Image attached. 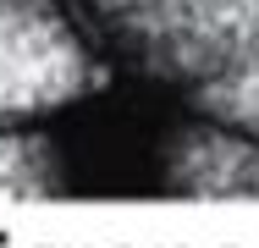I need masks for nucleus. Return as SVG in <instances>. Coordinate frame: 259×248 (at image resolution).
Listing matches in <instances>:
<instances>
[{
	"instance_id": "nucleus-1",
	"label": "nucleus",
	"mask_w": 259,
	"mask_h": 248,
	"mask_svg": "<svg viewBox=\"0 0 259 248\" xmlns=\"http://www.w3.org/2000/svg\"><path fill=\"white\" fill-rule=\"evenodd\" d=\"M133 61L188 89L259 83V0H89Z\"/></svg>"
},
{
	"instance_id": "nucleus-2",
	"label": "nucleus",
	"mask_w": 259,
	"mask_h": 248,
	"mask_svg": "<svg viewBox=\"0 0 259 248\" xmlns=\"http://www.w3.org/2000/svg\"><path fill=\"white\" fill-rule=\"evenodd\" d=\"M105 89V66L55 0H0V116H33Z\"/></svg>"
},
{
	"instance_id": "nucleus-3",
	"label": "nucleus",
	"mask_w": 259,
	"mask_h": 248,
	"mask_svg": "<svg viewBox=\"0 0 259 248\" xmlns=\"http://www.w3.org/2000/svg\"><path fill=\"white\" fill-rule=\"evenodd\" d=\"M165 188L188 198H259V144L215 127H182L165 144Z\"/></svg>"
},
{
	"instance_id": "nucleus-4",
	"label": "nucleus",
	"mask_w": 259,
	"mask_h": 248,
	"mask_svg": "<svg viewBox=\"0 0 259 248\" xmlns=\"http://www.w3.org/2000/svg\"><path fill=\"white\" fill-rule=\"evenodd\" d=\"M61 188L55 149L45 138L0 133V198H50Z\"/></svg>"
}]
</instances>
